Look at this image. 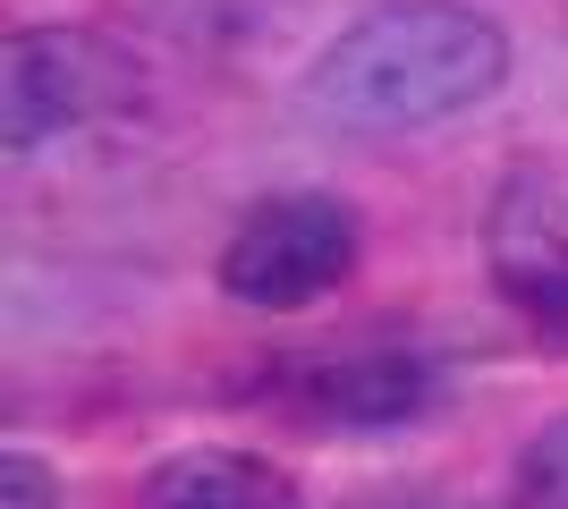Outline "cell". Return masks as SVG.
<instances>
[{
    "mask_svg": "<svg viewBox=\"0 0 568 509\" xmlns=\"http://www.w3.org/2000/svg\"><path fill=\"white\" fill-rule=\"evenodd\" d=\"M306 102L356 136H416L467 120L509 85V34L467 0H382L306 60Z\"/></svg>",
    "mask_w": 568,
    "mask_h": 509,
    "instance_id": "obj_1",
    "label": "cell"
},
{
    "mask_svg": "<svg viewBox=\"0 0 568 509\" xmlns=\"http://www.w3.org/2000/svg\"><path fill=\"white\" fill-rule=\"evenodd\" d=\"M144 102V60L102 26H18L0 43V145L43 153L119 128Z\"/></svg>",
    "mask_w": 568,
    "mask_h": 509,
    "instance_id": "obj_2",
    "label": "cell"
},
{
    "mask_svg": "<svg viewBox=\"0 0 568 509\" xmlns=\"http://www.w3.org/2000/svg\"><path fill=\"white\" fill-rule=\"evenodd\" d=\"M356 255H365V221L348 195L281 187L237 213V230L221 238L213 289L230 306H255V315H306L356 272Z\"/></svg>",
    "mask_w": 568,
    "mask_h": 509,
    "instance_id": "obj_3",
    "label": "cell"
},
{
    "mask_svg": "<svg viewBox=\"0 0 568 509\" xmlns=\"http://www.w3.org/2000/svg\"><path fill=\"white\" fill-rule=\"evenodd\" d=\"M272 399L306 434H399L450 399V374L425 348H297L272 365Z\"/></svg>",
    "mask_w": 568,
    "mask_h": 509,
    "instance_id": "obj_4",
    "label": "cell"
},
{
    "mask_svg": "<svg viewBox=\"0 0 568 509\" xmlns=\"http://www.w3.org/2000/svg\"><path fill=\"white\" fill-rule=\"evenodd\" d=\"M484 272L535 332H568V195L551 170H509L484 213Z\"/></svg>",
    "mask_w": 568,
    "mask_h": 509,
    "instance_id": "obj_5",
    "label": "cell"
},
{
    "mask_svg": "<svg viewBox=\"0 0 568 509\" xmlns=\"http://www.w3.org/2000/svg\"><path fill=\"white\" fill-rule=\"evenodd\" d=\"M136 509H306V492L263 450L187 441V450H170L136 476Z\"/></svg>",
    "mask_w": 568,
    "mask_h": 509,
    "instance_id": "obj_6",
    "label": "cell"
},
{
    "mask_svg": "<svg viewBox=\"0 0 568 509\" xmlns=\"http://www.w3.org/2000/svg\"><path fill=\"white\" fill-rule=\"evenodd\" d=\"M509 509H568V408L518 441V459H509Z\"/></svg>",
    "mask_w": 568,
    "mask_h": 509,
    "instance_id": "obj_7",
    "label": "cell"
},
{
    "mask_svg": "<svg viewBox=\"0 0 568 509\" xmlns=\"http://www.w3.org/2000/svg\"><path fill=\"white\" fill-rule=\"evenodd\" d=\"M0 509H60V467H51L43 450L9 441V450H0Z\"/></svg>",
    "mask_w": 568,
    "mask_h": 509,
    "instance_id": "obj_8",
    "label": "cell"
}]
</instances>
